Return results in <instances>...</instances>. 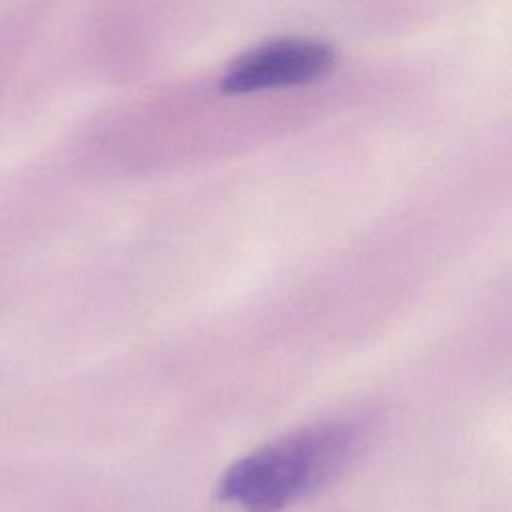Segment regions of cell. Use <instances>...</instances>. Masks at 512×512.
<instances>
[{"instance_id": "cell-1", "label": "cell", "mask_w": 512, "mask_h": 512, "mask_svg": "<svg viewBox=\"0 0 512 512\" xmlns=\"http://www.w3.org/2000/svg\"><path fill=\"white\" fill-rule=\"evenodd\" d=\"M356 422L312 424L236 460L220 478V500L246 512H280L334 480L360 454Z\"/></svg>"}, {"instance_id": "cell-2", "label": "cell", "mask_w": 512, "mask_h": 512, "mask_svg": "<svg viewBox=\"0 0 512 512\" xmlns=\"http://www.w3.org/2000/svg\"><path fill=\"white\" fill-rule=\"evenodd\" d=\"M334 64V50L316 40H276L240 56L220 78L226 94L292 88L322 78Z\"/></svg>"}]
</instances>
